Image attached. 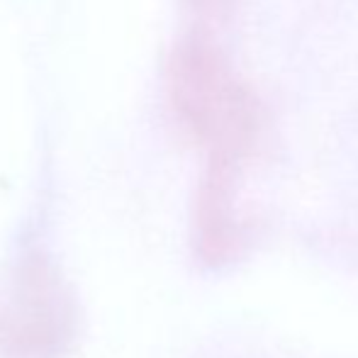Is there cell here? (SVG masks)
<instances>
[{"mask_svg":"<svg viewBox=\"0 0 358 358\" xmlns=\"http://www.w3.org/2000/svg\"><path fill=\"white\" fill-rule=\"evenodd\" d=\"M73 312L57 273L44 261L22 264L0 292V354L59 358L71 339Z\"/></svg>","mask_w":358,"mask_h":358,"instance_id":"obj_1","label":"cell"}]
</instances>
